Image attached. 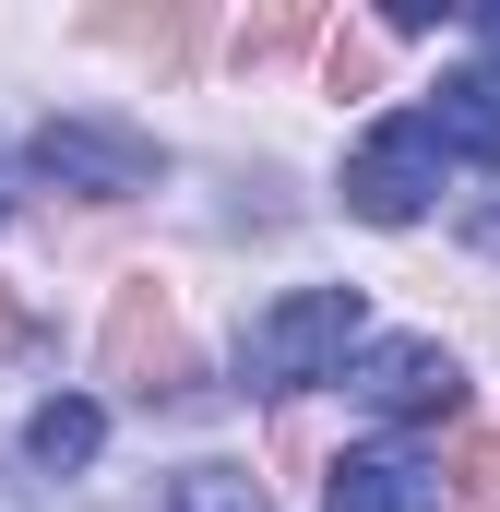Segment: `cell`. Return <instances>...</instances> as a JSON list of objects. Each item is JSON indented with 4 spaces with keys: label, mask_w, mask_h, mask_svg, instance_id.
Returning <instances> with one entry per match:
<instances>
[{
    "label": "cell",
    "mask_w": 500,
    "mask_h": 512,
    "mask_svg": "<svg viewBox=\"0 0 500 512\" xmlns=\"http://www.w3.org/2000/svg\"><path fill=\"white\" fill-rule=\"evenodd\" d=\"M358 346H370V298L358 286H286L274 310H250L239 382L250 393H310V382H334Z\"/></svg>",
    "instance_id": "cell-1"
},
{
    "label": "cell",
    "mask_w": 500,
    "mask_h": 512,
    "mask_svg": "<svg viewBox=\"0 0 500 512\" xmlns=\"http://www.w3.org/2000/svg\"><path fill=\"white\" fill-rule=\"evenodd\" d=\"M24 167H36V179H60V191H84V203H131V191H155V179H167V155H155L131 120H96V108L36 120Z\"/></svg>",
    "instance_id": "cell-2"
},
{
    "label": "cell",
    "mask_w": 500,
    "mask_h": 512,
    "mask_svg": "<svg viewBox=\"0 0 500 512\" xmlns=\"http://www.w3.org/2000/svg\"><path fill=\"white\" fill-rule=\"evenodd\" d=\"M441 131H429V108H405V120H381L358 155H346V215H370V227H405L429 191H441Z\"/></svg>",
    "instance_id": "cell-3"
},
{
    "label": "cell",
    "mask_w": 500,
    "mask_h": 512,
    "mask_svg": "<svg viewBox=\"0 0 500 512\" xmlns=\"http://www.w3.org/2000/svg\"><path fill=\"white\" fill-rule=\"evenodd\" d=\"M108 382L131 405H167V393L191 382V334H179V310H167L155 274H131L120 298H108Z\"/></svg>",
    "instance_id": "cell-4"
},
{
    "label": "cell",
    "mask_w": 500,
    "mask_h": 512,
    "mask_svg": "<svg viewBox=\"0 0 500 512\" xmlns=\"http://www.w3.org/2000/svg\"><path fill=\"white\" fill-rule=\"evenodd\" d=\"M346 393L381 405V417H465V358L441 334H381V346H358Z\"/></svg>",
    "instance_id": "cell-5"
},
{
    "label": "cell",
    "mask_w": 500,
    "mask_h": 512,
    "mask_svg": "<svg viewBox=\"0 0 500 512\" xmlns=\"http://www.w3.org/2000/svg\"><path fill=\"white\" fill-rule=\"evenodd\" d=\"M322 512H441V465H417L405 441H358V453L334 465Z\"/></svg>",
    "instance_id": "cell-6"
},
{
    "label": "cell",
    "mask_w": 500,
    "mask_h": 512,
    "mask_svg": "<svg viewBox=\"0 0 500 512\" xmlns=\"http://www.w3.org/2000/svg\"><path fill=\"white\" fill-rule=\"evenodd\" d=\"M108 453V405H84V393H48L36 417H24V465H48V477H84Z\"/></svg>",
    "instance_id": "cell-7"
},
{
    "label": "cell",
    "mask_w": 500,
    "mask_h": 512,
    "mask_svg": "<svg viewBox=\"0 0 500 512\" xmlns=\"http://www.w3.org/2000/svg\"><path fill=\"white\" fill-rule=\"evenodd\" d=\"M429 131H441V155L500 167V72H453V84H441V108H429Z\"/></svg>",
    "instance_id": "cell-8"
},
{
    "label": "cell",
    "mask_w": 500,
    "mask_h": 512,
    "mask_svg": "<svg viewBox=\"0 0 500 512\" xmlns=\"http://www.w3.org/2000/svg\"><path fill=\"white\" fill-rule=\"evenodd\" d=\"M155 512H274V501H262L250 465H191V477H167V501H155Z\"/></svg>",
    "instance_id": "cell-9"
},
{
    "label": "cell",
    "mask_w": 500,
    "mask_h": 512,
    "mask_svg": "<svg viewBox=\"0 0 500 512\" xmlns=\"http://www.w3.org/2000/svg\"><path fill=\"white\" fill-rule=\"evenodd\" d=\"M310 36H322L310 12H250V24H239V60H286V48H310Z\"/></svg>",
    "instance_id": "cell-10"
},
{
    "label": "cell",
    "mask_w": 500,
    "mask_h": 512,
    "mask_svg": "<svg viewBox=\"0 0 500 512\" xmlns=\"http://www.w3.org/2000/svg\"><path fill=\"white\" fill-rule=\"evenodd\" d=\"M370 36H358V24H334V36H322V72H334V96H370Z\"/></svg>",
    "instance_id": "cell-11"
},
{
    "label": "cell",
    "mask_w": 500,
    "mask_h": 512,
    "mask_svg": "<svg viewBox=\"0 0 500 512\" xmlns=\"http://www.w3.org/2000/svg\"><path fill=\"white\" fill-rule=\"evenodd\" d=\"M453 489H465V501H500V441H489V429L453 453Z\"/></svg>",
    "instance_id": "cell-12"
},
{
    "label": "cell",
    "mask_w": 500,
    "mask_h": 512,
    "mask_svg": "<svg viewBox=\"0 0 500 512\" xmlns=\"http://www.w3.org/2000/svg\"><path fill=\"white\" fill-rule=\"evenodd\" d=\"M24 346H36V334H24V310L0 298V358H24Z\"/></svg>",
    "instance_id": "cell-13"
},
{
    "label": "cell",
    "mask_w": 500,
    "mask_h": 512,
    "mask_svg": "<svg viewBox=\"0 0 500 512\" xmlns=\"http://www.w3.org/2000/svg\"><path fill=\"white\" fill-rule=\"evenodd\" d=\"M477 48H489V72H500V0H489V12H477Z\"/></svg>",
    "instance_id": "cell-14"
},
{
    "label": "cell",
    "mask_w": 500,
    "mask_h": 512,
    "mask_svg": "<svg viewBox=\"0 0 500 512\" xmlns=\"http://www.w3.org/2000/svg\"><path fill=\"white\" fill-rule=\"evenodd\" d=\"M465 239H477V251H500V203H489V215H477V227H465Z\"/></svg>",
    "instance_id": "cell-15"
},
{
    "label": "cell",
    "mask_w": 500,
    "mask_h": 512,
    "mask_svg": "<svg viewBox=\"0 0 500 512\" xmlns=\"http://www.w3.org/2000/svg\"><path fill=\"white\" fill-rule=\"evenodd\" d=\"M0 215H12V167H0Z\"/></svg>",
    "instance_id": "cell-16"
}]
</instances>
